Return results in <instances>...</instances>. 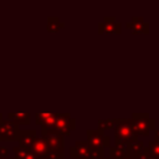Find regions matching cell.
<instances>
[{
    "label": "cell",
    "mask_w": 159,
    "mask_h": 159,
    "mask_svg": "<svg viewBox=\"0 0 159 159\" xmlns=\"http://www.w3.org/2000/svg\"><path fill=\"white\" fill-rule=\"evenodd\" d=\"M1 120H2V114L0 113V123H1Z\"/></svg>",
    "instance_id": "cell-25"
},
{
    "label": "cell",
    "mask_w": 159,
    "mask_h": 159,
    "mask_svg": "<svg viewBox=\"0 0 159 159\" xmlns=\"http://www.w3.org/2000/svg\"><path fill=\"white\" fill-rule=\"evenodd\" d=\"M57 113H37L36 114V123L41 125V128H53L56 122Z\"/></svg>",
    "instance_id": "cell-12"
},
{
    "label": "cell",
    "mask_w": 159,
    "mask_h": 159,
    "mask_svg": "<svg viewBox=\"0 0 159 159\" xmlns=\"http://www.w3.org/2000/svg\"><path fill=\"white\" fill-rule=\"evenodd\" d=\"M75 128H76V119H73L70 116V113H57L53 129H56L60 134L65 137V135H70Z\"/></svg>",
    "instance_id": "cell-6"
},
{
    "label": "cell",
    "mask_w": 159,
    "mask_h": 159,
    "mask_svg": "<svg viewBox=\"0 0 159 159\" xmlns=\"http://www.w3.org/2000/svg\"><path fill=\"white\" fill-rule=\"evenodd\" d=\"M125 154H127V143H116L113 147H109L111 159H123Z\"/></svg>",
    "instance_id": "cell-14"
},
{
    "label": "cell",
    "mask_w": 159,
    "mask_h": 159,
    "mask_svg": "<svg viewBox=\"0 0 159 159\" xmlns=\"http://www.w3.org/2000/svg\"><path fill=\"white\" fill-rule=\"evenodd\" d=\"M9 120L14 122L16 125H21V124H30L31 122V116L27 112H10L7 114Z\"/></svg>",
    "instance_id": "cell-13"
},
{
    "label": "cell",
    "mask_w": 159,
    "mask_h": 159,
    "mask_svg": "<svg viewBox=\"0 0 159 159\" xmlns=\"http://www.w3.org/2000/svg\"><path fill=\"white\" fill-rule=\"evenodd\" d=\"M123 159H134V158H133V157H130V155H127V154H125V157H124Z\"/></svg>",
    "instance_id": "cell-24"
},
{
    "label": "cell",
    "mask_w": 159,
    "mask_h": 159,
    "mask_svg": "<svg viewBox=\"0 0 159 159\" xmlns=\"http://www.w3.org/2000/svg\"><path fill=\"white\" fill-rule=\"evenodd\" d=\"M99 159H108V158H106V157H103V158H99Z\"/></svg>",
    "instance_id": "cell-26"
},
{
    "label": "cell",
    "mask_w": 159,
    "mask_h": 159,
    "mask_svg": "<svg viewBox=\"0 0 159 159\" xmlns=\"http://www.w3.org/2000/svg\"><path fill=\"white\" fill-rule=\"evenodd\" d=\"M30 149H31V152L36 159H43L50 153V147L42 137H39V138L36 137V139H35V142Z\"/></svg>",
    "instance_id": "cell-9"
},
{
    "label": "cell",
    "mask_w": 159,
    "mask_h": 159,
    "mask_svg": "<svg viewBox=\"0 0 159 159\" xmlns=\"http://www.w3.org/2000/svg\"><path fill=\"white\" fill-rule=\"evenodd\" d=\"M70 157L72 159H99L104 157V152L89 147L86 140H77L75 145L70 148Z\"/></svg>",
    "instance_id": "cell-2"
},
{
    "label": "cell",
    "mask_w": 159,
    "mask_h": 159,
    "mask_svg": "<svg viewBox=\"0 0 159 159\" xmlns=\"http://www.w3.org/2000/svg\"><path fill=\"white\" fill-rule=\"evenodd\" d=\"M134 159H158V158L154 154L150 153V150L148 149V147H143V149L140 150V153Z\"/></svg>",
    "instance_id": "cell-19"
},
{
    "label": "cell",
    "mask_w": 159,
    "mask_h": 159,
    "mask_svg": "<svg viewBox=\"0 0 159 159\" xmlns=\"http://www.w3.org/2000/svg\"><path fill=\"white\" fill-rule=\"evenodd\" d=\"M7 154H9L7 148H5V147H0V159H5V158H7Z\"/></svg>",
    "instance_id": "cell-22"
},
{
    "label": "cell",
    "mask_w": 159,
    "mask_h": 159,
    "mask_svg": "<svg viewBox=\"0 0 159 159\" xmlns=\"http://www.w3.org/2000/svg\"><path fill=\"white\" fill-rule=\"evenodd\" d=\"M143 147H144V143L142 140H139V139L135 140V142L128 143L127 144V155H130V157L135 158L140 153V150L143 149Z\"/></svg>",
    "instance_id": "cell-16"
},
{
    "label": "cell",
    "mask_w": 159,
    "mask_h": 159,
    "mask_svg": "<svg viewBox=\"0 0 159 159\" xmlns=\"http://www.w3.org/2000/svg\"><path fill=\"white\" fill-rule=\"evenodd\" d=\"M35 139H36V132L35 130H21L20 129V132L16 137V140L19 142V145L24 147V148H27V149L31 148Z\"/></svg>",
    "instance_id": "cell-11"
},
{
    "label": "cell",
    "mask_w": 159,
    "mask_h": 159,
    "mask_svg": "<svg viewBox=\"0 0 159 159\" xmlns=\"http://www.w3.org/2000/svg\"><path fill=\"white\" fill-rule=\"evenodd\" d=\"M116 143H130L138 140V137L132 130V122L130 118H118L116 119Z\"/></svg>",
    "instance_id": "cell-3"
},
{
    "label": "cell",
    "mask_w": 159,
    "mask_h": 159,
    "mask_svg": "<svg viewBox=\"0 0 159 159\" xmlns=\"http://www.w3.org/2000/svg\"><path fill=\"white\" fill-rule=\"evenodd\" d=\"M130 122H132V130L137 137L139 135L148 137L150 130L155 129V120L148 113H142V112L133 113Z\"/></svg>",
    "instance_id": "cell-1"
},
{
    "label": "cell",
    "mask_w": 159,
    "mask_h": 159,
    "mask_svg": "<svg viewBox=\"0 0 159 159\" xmlns=\"http://www.w3.org/2000/svg\"><path fill=\"white\" fill-rule=\"evenodd\" d=\"M154 140L159 143V129H157V130H155V139H154Z\"/></svg>",
    "instance_id": "cell-23"
},
{
    "label": "cell",
    "mask_w": 159,
    "mask_h": 159,
    "mask_svg": "<svg viewBox=\"0 0 159 159\" xmlns=\"http://www.w3.org/2000/svg\"><path fill=\"white\" fill-rule=\"evenodd\" d=\"M125 27L130 29L133 34H148L149 32V24L144 21L140 16H133L130 22L125 24Z\"/></svg>",
    "instance_id": "cell-10"
},
{
    "label": "cell",
    "mask_w": 159,
    "mask_h": 159,
    "mask_svg": "<svg viewBox=\"0 0 159 159\" xmlns=\"http://www.w3.org/2000/svg\"><path fill=\"white\" fill-rule=\"evenodd\" d=\"M97 125H98V129L102 132H104L106 129H113L116 127V119H112V118L111 119H101V120H98Z\"/></svg>",
    "instance_id": "cell-18"
},
{
    "label": "cell",
    "mask_w": 159,
    "mask_h": 159,
    "mask_svg": "<svg viewBox=\"0 0 159 159\" xmlns=\"http://www.w3.org/2000/svg\"><path fill=\"white\" fill-rule=\"evenodd\" d=\"M65 25L60 21L58 17H53V16H48L47 17V31L48 32H53V31H58L63 27Z\"/></svg>",
    "instance_id": "cell-17"
},
{
    "label": "cell",
    "mask_w": 159,
    "mask_h": 159,
    "mask_svg": "<svg viewBox=\"0 0 159 159\" xmlns=\"http://www.w3.org/2000/svg\"><path fill=\"white\" fill-rule=\"evenodd\" d=\"M5 159H15V158H5Z\"/></svg>",
    "instance_id": "cell-27"
},
{
    "label": "cell",
    "mask_w": 159,
    "mask_h": 159,
    "mask_svg": "<svg viewBox=\"0 0 159 159\" xmlns=\"http://www.w3.org/2000/svg\"><path fill=\"white\" fill-rule=\"evenodd\" d=\"M122 24L116 21L113 16H106L103 21L98 24V32L99 34H120Z\"/></svg>",
    "instance_id": "cell-8"
},
{
    "label": "cell",
    "mask_w": 159,
    "mask_h": 159,
    "mask_svg": "<svg viewBox=\"0 0 159 159\" xmlns=\"http://www.w3.org/2000/svg\"><path fill=\"white\" fill-rule=\"evenodd\" d=\"M41 137L48 144L51 153L65 154L63 135L60 134L56 129H53V128H41Z\"/></svg>",
    "instance_id": "cell-4"
},
{
    "label": "cell",
    "mask_w": 159,
    "mask_h": 159,
    "mask_svg": "<svg viewBox=\"0 0 159 159\" xmlns=\"http://www.w3.org/2000/svg\"><path fill=\"white\" fill-rule=\"evenodd\" d=\"M87 135V143L89 144V147L94 148V149H104V148H109L111 147V139L109 135H104V132L99 130V129H88L86 132Z\"/></svg>",
    "instance_id": "cell-5"
},
{
    "label": "cell",
    "mask_w": 159,
    "mask_h": 159,
    "mask_svg": "<svg viewBox=\"0 0 159 159\" xmlns=\"http://www.w3.org/2000/svg\"><path fill=\"white\" fill-rule=\"evenodd\" d=\"M63 154H57V153H48L47 157H45L43 159H63Z\"/></svg>",
    "instance_id": "cell-21"
},
{
    "label": "cell",
    "mask_w": 159,
    "mask_h": 159,
    "mask_svg": "<svg viewBox=\"0 0 159 159\" xmlns=\"http://www.w3.org/2000/svg\"><path fill=\"white\" fill-rule=\"evenodd\" d=\"M12 150H14V154H15V159H36L35 155L32 154L31 149L16 145V147H14Z\"/></svg>",
    "instance_id": "cell-15"
},
{
    "label": "cell",
    "mask_w": 159,
    "mask_h": 159,
    "mask_svg": "<svg viewBox=\"0 0 159 159\" xmlns=\"http://www.w3.org/2000/svg\"><path fill=\"white\" fill-rule=\"evenodd\" d=\"M20 132L19 125L9 119H2L0 123V140H16Z\"/></svg>",
    "instance_id": "cell-7"
},
{
    "label": "cell",
    "mask_w": 159,
    "mask_h": 159,
    "mask_svg": "<svg viewBox=\"0 0 159 159\" xmlns=\"http://www.w3.org/2000/svg\"><path fill=\"white\" fill-rule=\"evenodd\" d=\"M148 149L150 150L152 154H154L158 159H159V143L155 142V140H150L148 143Z\"/></svg>",
    "instance_id": "cell-20"
}]
</instances>
